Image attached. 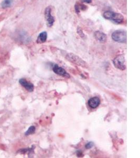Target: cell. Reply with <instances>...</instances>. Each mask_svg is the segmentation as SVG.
<instances>
[{"label": "cell", "mask_w": 140, "mask_h": 158, "mask_svg": "<svg viewBox=\"0 0 140 158\" xmlns=\"http://www.w3.org/2000/svg\"><path fill=\"white\" fill-rule=\"evenodd\" d=\"M64 52L65 53V54H64V57L67 60L84 68H88V65L87 63L78 56L72 53H68L65 51H64Z\"/></svg>", "instance_id": "6da1fadb"}, {"label": "cell", "mask_w": 140, "mask_h": 158, "mask_svg": "<svg viewBox=\"0 0 140 158\" xmlns=\"http://www.w3.org/2000/svg\"><path fill=\"white\" fill-rule=\"evenodd\" d=\"M103 16L107 20H110L116 24H121L124 22V16L118 13L112 11H106L103 13Z\"/></svg>", "instance_id": "7a4b0ae2"}, {"label": "cell", "mask_w": 140, "mask_h": 158, "mask_svg": "<svg viewBox=\"0 0 140 158\" xmlns=\"http://www.w3.org/2000/svg\"><path fill=\"white\" fill-rule=\"evenodd\" d=\"M112 38L115 42L119 43H126L127 34L124 30H117L112 34Z\"/></svg>", "instance_id": "3957f363"}, {"label": "cell", "mask_w": 140, "mask_h": 158, "mask_svg": "<svg viewBox=\"0 0 140 158\" xmlns=\"http://www.w3.org/2000/svg\"><path fill=\"white\" fill-rule=\"evenodd\" d=\"M113 64L118 69L124 71L126 70V60L123 55H119L116 56L113 61Z\"/></svg>", "instance_id": "277c9868"}, {"label": "cell", "mask_w": 140, "mask_h": 158, "mask_svg": "<svg viewBox=\"0 0 140 158\" xmlns=\"http://www.w3.org/2000/svg\"><path fill=\"white\" fill-rule=\"evenodd\" d=\"M52 9L50 6H48L46 8L45 11V19L46 20L47 25L49 27H52L54 24L55 19L52 14Z\"/></svg>", "instance_id": "5b68a950"}, {"label": "cell", "mask_w": 140, "mask_h": 158, "mask_svg": "<svg viewBox=\"0 0 140 158\" xmlns=\"http://www.w3.org/2000/svg\"><path fill=\"white\" fill-rule=\"evenodd\" d=\"M52 70L55 73H56L57 75L61 76L63 77H66V78H69L70 75L66 71L63 69L61 67H59L57 64H55L53 67Z\"/></svg>", "instance_id": "8992f818"}, {"label": "cell", "mask_w": 140, "mask_h": 158, "mask_svg": "<svg viewBox=\"0 0 140 158\" xmlns=\"http://www.w3.org/2000/svg\"><path fill=\"white\" fill-rule=\"evenodd\" d=\"M19 83H20V85H21L22 86H23L26 90L29 92H32L34 91V86L33 84L32 83L29 82V81H27L26 79H20Z\"/></svg>", "instance_id": "52a82bcc"}, {"label": "cell", "mask_w": 140, "mask_h": 158, "mask_svg": "<svg viewBox=\"0 0 140 158\" xmlns=\"http://www.w3.org/2000/svg\"><path fill=\"white\" fill-rule=\"evenodd\" d=\"M94 36L98 41L100 43H104L107 40V36L105 33L101 31H96L94 34Z\"/></svg>", "instance_id": "ba28073f"}, {"label": "cell", "mask_w": 140, "mask_h": 158, "mask_svg": "<svg viewBox=\"0 0 140 158\" xmlns=\"http://www.w3.org/2000/svg\"><path fill=\"white\" fill-rule=\"evenodd\" d=\"M100 104V100L98 97L91 98L88 101V105L92 109H95Z\"/></svg>", "instance_id": "9c48e42d"}, {"label": "cell", "mask_w": 140, "mask_h": 158, "mask_svg": "<svg viewBox=\"0 0 140 158\" xmlns=\"http://www.w3.org/2000/svg\"><path fill=\"white\" fill-rule=\"evenodd\" d=\"M47 38V34L46 32H43L41 33L38 36L37 39V43H43L46 41Z\"/></svg>", "instance_id": "30bf717a"}, {"label": "cell", "mask_w": 140, "mask_h": 158, "mask_svg": "<svg viewBox=\"0 0 140 158\" xmlns=\"http://www.w3.org/2000/svg\"><path fill=\"white\" fill-rule=\"evenodd\" d=\"M35 149L34 146H33L31 148H27V149H21L20 150L18 151V153H21V154H26L28 153L29 155L31 153L34 152V150Z\"/></svg>", "instance_id": "8fae6325"}, {"label": "cell", "mask_w": 140, "mask_h": 158, "mask_svg": "<svg viewBox=\"0 0 140 158\" xmlns=\"http://www.w3.org/2000/svg\"><path fill=\"white\" fill-rule=\"evenodd\" d=\"M13 0H3L1 3V6L3 9L10 7L12 4Z\"/></svg>", "instance_id": "7c38bea8"}, {"label": "cell", "mask_w": 140, "mask_h": 158, "mask_svg": "<svg viewBox=\"0 0 140 158\" xmlns=\"http://www.w3.org/2000/svg\"><path fill=\"white\" fill-rule=\"evenodd\" d=\"M35 130H36V128H35V126H31L29 128V129L27 130L26 132H25V135H26V136H28V135H33V134H34L35 133Z\"/></svg>", "instance_id": "4fadbf2b"}, {"label": "cell", "mask_w": 140, "mask_h": 158, "mask_svg": "<svg viewBox=\"0 0 140 158\" xmlns=\"http://www.w3.org/2000/svg\"><path fill=\"white\" fill-rule=\"evenodd\" d=\"M77 32L81 38H84L85 35H84V33L83 32V30L80 27H78L77 29Z\"/></svg>", "instance_id": "5bb4252c"}, {"label": "cell", "mask_w": 140, "mask_h": 158, "mask_svg": "<svg viewBox=\"0 0 140 158\" xmlns=\"http://www.w3.org/2000/svg\"><path fill=\"white\" fill-rule=\"evenodd\" d=\"M94 146V143L93 142H89L87 143L85 146V148L87 149H90Z\"/></svg>", "instance_id": "9a60e30c"}, {"label": "cell", "mask_w": 140, "mask_h": 158, "mask_svg": "<svg viewBox=\"0 0 140 158\" xmlns=\"http://www.w3.org/2000/svg\"><path fill=\"white\" fill-rule=\"evenodd\" d=\"M75 10L76 12L77 13L80 12V6H79V4L77 3L75 5Z\"/></svg>", "instance_id": "2e32d148"}, {"label": "cell", "mask_w": 140, "mask_h": 158, "mask_svg": "<svg viewBox=\"0 0 140 158\" xmlns=\"http://www.w3.org/2000/svg\"><path fill=\"white\" fill-rule=\"evenodd\" d=\"M82 1L86 3H91L92 0H82Z\"/></svg>", "instance_id": "e0dca14e"}]
</instances>
